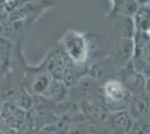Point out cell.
Here are the masks:
<instances>
[{
  "label": "cell",
  "instance_id": "obj_1",
  "mask_svg": "<svg viewBox=\"0 0 150 134\" xmlns=\"http://www.w3.org/2000/svg\"><path fill=\"white\" fill-rule=\"evenodd\" d=\"M106 92L108 95L111 96L113 100H121L123 97V89L121 85L117 82H111L106 86Z\"/></svg>",
  "mask_w": 150,
  "mask_h": 134
},
{
  "label": "cell",
  "instance_id": "obj_2",
  "mask_svg": "<svg viewBox=\"0 0 150 134\" xmlns=\"http://www.w3.org/2000/svg\"><path fill=\"white\" fill-rule=\"evenodd\" d=\"M130 134H150V124L144 120H140L133 125Z\"/></svg>",
  "mask_w": 150,
  "mask_h": 134
},
{
  "label": "cell",
  "instance_id": "obj_3",
  "mask_svg": "<svg viewBox=\"0 0 150 134\" xmlns=\"http://www.w3.org/2000/svg\"><path fill=\"white\" fill-rule=\"evenodd\" d=\"M134 113L137 115H140L141 113H146L149 109V103L144 98H137L134 102Z\"/></svg>",
  "mask_w": 150,
  "mask_h": 134
},
{
  "label": "cell",
  "instance_id": "obj_4",
  "mask_svg": "<svg viewBox=\"0 0 150 134\" xmlns=\"http://www.w3.org/2000/svg\"><path fill=\"white\" fill-rule=\"evenodd\" d=\"M146 89H147V93H148V96L150 98V79L147 82V85H146Z\"/></svg>",
  "mask_w": 150,
  "mask_h": 134
},
{
  "label": "cell",
  "instance_id": "obj_5",
  "mask_svg": "<svg viewBox=\"0 0 150 134\" xmlns=\"http://www.w3.org/2000/svg\"><path fill=\"white\" fill-rule=\"evenodd\" d=\"M139 1H140V2H142V4H144V2H148L149 0H139Z\"/></svg>",
  "mask_w": 150,
  "mask_h": 134
}]
</instances>
